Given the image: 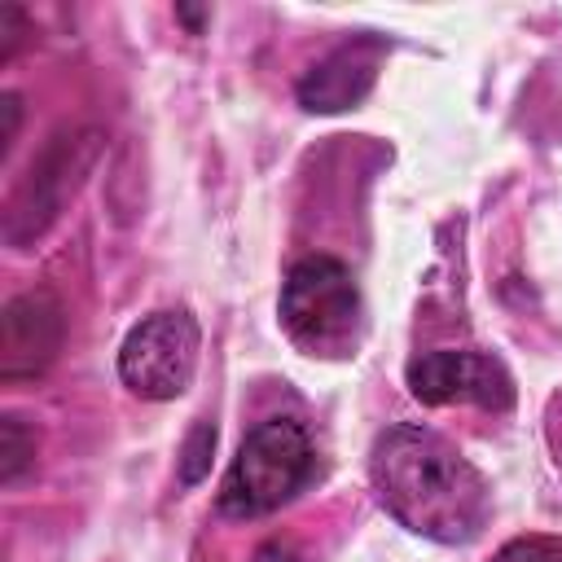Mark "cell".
Wrapping results in <instances>:
<instances>
[{
  "label": "cell",
  "instance_id": "cell-14",
  "mask_svg": "<svg viewBox=\"0 0 562 562\" xmlns=\"http://www.w3.org/2000/svg\"><path fill=\"white\" fill-rule=\"evenodd\" d=\"M176 18H180V22H189L193 31H202V22H206V9H184V4H180V9H176Z\"/></svg>",
  "mask_w": 562,
  "mask_h": 562
},
{
  "label": "cell",
  "instance_id": "cell-12",
  "mask_svg": "<svg viewBox=\"0 0 562 562\" xmlns=\"http://www.w3.org/2000/svg\"><path fill=\"white\" fill-rule=\"evenodd\" d=\"M31 35V22L18 4H0V66H9L18 57V48L26 44Z\"/></svg>",
  "mask_w": 562,
  "mask_h": 562
},
{
  "label": "cell",
  "instance_id": "cell-7",
  "mask_svg": "<svg viewBox=\"0 0 562 562\" xmlns=\"http://www.w3.org/2000/svg\"><path fill=\"white\" fill-rule=\"evenodd\" d=\"M66 342V307L48 290H22L0 312V382L48 373Z\"/></svg>",
  "mask_w": 562,
  "mask_h": 562
},
{
  "label": "cell",
  "instance_id": "cell-15",
  "mask_svg": "<svg viewBox=\"0 0 562 562\" xmlns=\"http://www.w3.org/2000/svg\"><path fill=\"white\" fill-rule=\"evenodd\" d=\"M558 461H562V457H558Z\"/></svg>",
  "mask_w": 562,
  "mask_h": 562
},
{
  "label": "cell",
  "instance_id": "cell-9",
  "mask_svg": "<svg viewBox=\"0 0 562 562\" xmlns=\"http://www.w3.org/2000/svg\"><path fill=\"white\" fill-rule=\"evenodd\" d=\"M31 465H35V430L18 413H4L0 417V483L18 487Z\"/></svg>",
  "mask_w": 562,
  "mask_h": 562
},
{
  "label": "cell",
  "instance_id": "cell-4",
  "mask_svg": "<svg viewBox=\"0 0 562 562\" xmlns=\"http://www.w3.org/2000/svg\"><path fill=\"white\" fill-rule=\"evenodd\" d=\"M97 149H101V132L97 127L57 132L40 149V158L26 167V176L13 184L9 202H4V241L13 250L35 246L53 228V220L66 206V198H75L79 180L97 162Z\"/></svg>",
  "mask_w": 562,
  "mask_h": 562
},
{
  "label": "cell",
  "instance_id": "cell-6",
  "mask_svg": "<svg viewBox=\"0 0 562 562\" xmlns=\"http://www.w3.org/2000/svg\"><path fill=\"white\" fill-rule=\"evenodd\" d=\"M408 391L422 404H474L487 413H505L514 404V378L509 369L470 347H448V351H426L408 364Z\"/></svg>",
  "mask_w": 562,
  "mask_h": 562
},
{
  "label": "cell",
  "instance_id": "cell-5",
  "mask_svg": "<svg viewBox=\"0 0 562 562\" xmlns=\"http://www.w3.org/2000/svg\"><path fill=\"white\" fill-rule=\"evenodd\" d=\"M202 356V329L189 312L167 307L136 321L119 347V378L140 400H176L189 391Z\"/></svg>",
  "mask_w": 562,
  "mask_h": 562
},
{
  "label": "cell",
  "instance_id": "cell-8",
  "mask_svg": "<svg viewBox=\"0 0 562 562\" xmlns=\"http://www.w3.org/2000/svg\"><path fill=\"white\" fill-rule=\"evenodd\" d=\"M373 79H378V44H347L299 79V101L303 110L338 114V110L360 105Z\"/></svg>",
  "mask_w": 562,
  "mask_h": 562
},
{
  "label": "cell",
  "instance_id": "cell-10",
  "mask_svg": "<svg viewBox=\"0 0 562 562\" xmlns=\"http://www.w3.org/2000/svg\"><path fill=\"white\" fill-rule=\"evenodd\" d=\"M211 452H215V426L211 422H198L184 439V452H180V483L193 487L202 483V474L211 470Z\"/></svg>",
  "mask_w": 562,
  "mask_h": 562
},
{
  "label": "cell",
  "instance_id": "cell-1",
  "mask_svg": "<svg viewBox=\"0 0 562 562\" xmlns=\"http://www.w3.org/2000/svg\"><path fill=\"white\" fill-rule=\"evenodd\" d=\"M369 479L382 509L439 544H465L487 522V483L483 474L435 430L400 422L373 439Z\"/></svg>",
  "mask_w": 562,
  "mask_h": 562
},
{
  "label": "cell",
  "instance_id": "cell-11",
  "mask_svg": "<svg viewBox=\"0 0 562 562\" xmlns=\"http://www.w3.org/2000/svg\"><path fill=\"white\" fill-rule=\"evenodd\" d=\"M492 562H562V540L558 536H518Z\"/></svg>",
  "mask_w": 562,
  "mask_h": 562
},
{
  "label": "cell",
  "instance_id": "cell-2",
  "mask_svg": "<svg viewBox=\"0 0 562 562\" xmlns=\"http://www.w3.org/2000/svg\"><path fill=\"white\" fill-rule=\"evenodd\" d=\"M316 470V448L303 422L268 417L246 430L224 483H220V514L228 518H263L294 501Z\"/></svg>",
  "mask_w": 562,
  "mask_h": 562
},
{
  "label": "cell",
  "instance_id": "cell-13",
  "mask_svg": "<svg viewBox=\"0 0 562 562\" xmlns=\"http://www.w3.org/2000/svg\"><path fill=\"white\" fill-rule=\"evenodd\" d=\"M18 123H22V101H18V92H4L0 97V162L9 158V149L18 140Z\"/></svg>",
  "mask_w": 562,
  "mask_h": 562
},
{
  "label": "cell",
  "instance_id": "cell-3",
  "mask_svg": "<svg viewBox=\"0 0 562 562\" xmlns=\"http://www.w3.org/2000/svg\"><path fill=\"white\" fill-rule=\"evenodd\" d=\"M281 325L307 356H342L360 325V285L334 255H303L281 285Z\"/></svg>",
  "mask_w": 562,
  "mask_h": 562
}]
</instances>
